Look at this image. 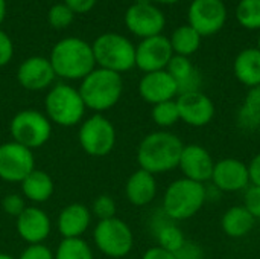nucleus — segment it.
<instances>
[{
    "label": "nucleus",
    "mask_w": 260,
    "mask_h": 259,
    "mask_svg": "<svg viewBox=\"0 0 260 259\" xmlns=\"http://www.w3.org/2000/svg\"><path fill=\"white\" fill-rule=\"evenodd\" d=\"M75 18V12L66 5V3H56L50 8L47 20L52 27L55 29H64L69 24H72Z\"/></svg>",
    "instance_id": "2f4dec72"
},
{
    "label": "nucleus",
    "mask_w": 260,
    "mask_h": 259,
    "mask_svg": "<svg viewBox=\"0 0 260 259\" xmlns=\"http://www.w3.org/2000/svg\"><path fill=\"white\" fill-rule=\"evenodd\" d=\"M242 194V206L253 215L256 221L260 220V186L250 185Z\"/></svg>",
    "instance_id": "72a5a7b5"
},
{
    "label": "nucleus",
    "mask_w": 260,
    "mask_h": 259,
    "mask_svg": "<svg viewBox=\"0 0 260 259\" xmlns=\"http://www.w3.org/2000/svg\"><path fill=\"white\" fill-rule=\"evenodd\" d=\"M183 140L169 130H157L146 134L137 147V163L140 169L152 176L168 174L178 168Z\"/></svg>",
    "instance_id": "f257e3e1"
},
{
    "label": "nucleus",
    "mask_w": 260,
    "mask_h": 259,
    "mask_svg": "<svg viewBox=\"0 0 260 259\" xmlns=\"http://www.w3.org/2000/svg\"><path fill=\"white\" fill-rule=\"evenodd\" d=\"M235 76L245 87L260 85V50L257 47H248L238 53L233 64Z\"/></svg>",
    "instance_id": "a878e982"
},
{
    "label": "nucleus",
    "mask_w": 260,
    "mask_h": 259,
    "mask_svg": "<svg viewBox=\"0 0 260 259\" xmlns=\"http://www.w3.org/2000/svg\"><path fill=\"white\" fill-rule=\"evenodd\" d=\"M55 78V70L49 58L44 56H29L18 66L17 70L18 84L30 92H41L49 89Z\"/></svg>",
    "instance_id": "f3484780"
},
{
    "label": "nucleus",
    "mask_w": 260,
    "mask_h": 259,
    "mask_svg": "<svg viewBox=\"0 0 260 259\" xmlns=\"http://www.w3.org/2000/svg\"><path fill=\"white\" fill-rule=\"evenodd\" d=\"M236 124L242 131L253 133L260 128V85L248 89L236 114Z\"/></svg>",
    "instance_id": "bb28decb"
},
{
    "label": "nucleus",
    "mask_w": 260,
    "mask_h": 259,
    "mask_svg": "<svg viewBox=\"0 0 260 259\" xmlns=\"http://www.w3.org/2000/svg\"><path fill=\"white\" fill-rule=\"evenodd\" d=\"M78 90L87 110L104 113L120 101L123 93V79L122 75L116 72L96 67L81 81Z\"/></svg>",
    "instance_id": "20e7f679"
},
{
    "label": "nucleus",
    "mask_w": 260,
    "mask_h": 259,
    "mask_svg": "<svg viewBox=\"0 0 260 259\" xmlns=\"http://www.w3.org/2000/svg\"><path fill=\"white\" fill-rule=\"evenodd\" d=\"M85 104L79 90L70 84L59 82L47 92L44 98V114L55 125L70 128L84 121Z\"/></svg>",
    "instance_id": "39448f33"
},
{
    "label": "nucleus",
    "mask_w": 260,
    "mask_h": 259,
    "mask_svg": "<svg viewBox=\"0 0 260 259\" xmlns=\"http://www.w3.org/2000/svg\"><path fill=\"white\" fill-rule=\"evenodd\" d=\"M55 75L69 79H84L91 70L96 69L91 44L78 37H67L59 40L49 56Z\"/></svg>",
    "instance_id": "f03ea898"
},
{
    "label": "nucleus",
    "mask_w": 260,
    "mask_h": 259,
    "mask_svg": "<svg viewBox=\"0 0 260 259\" xmlns=\"http://www.w3.org/2000/svg\"><path fill=\"white\" fill-rule=\"evenodd\" d=\"M157 192L158 185L155 176L140 168L134 171L125 183V197L133 206L137 208L151 205L155 200Z\"/></svg>",
    "instance_id": "412c9836"
},
{
    "label": "nucleus",
    "mask_w": 260,
    "mask_h": 259,
    "mask_svg": "<svg viewBox=\"0 0 260 259\" xmlns=\"http://www.w3.org/2000/svg\"><path fill=\"white\" fill-rule=\"evenodd\" d=\"M15 229L18 237L27 244H43L52 232V221L43 209L26 206L15 218Z\"/></svg>",
    "instance_id": "a211bd4d"
},
{
    "label": "nucleus",
    "mask_w": 260,
    "mask_h": 259,
    "mask_svg": "<svg viewBox=\"0 0 260 259\" xmlns=\"http://www.w3.org/2000/svg\"><path fill=\"white\" fill-rule=\"evenodd\" d=\"M221 195H222V192L219 189H216L210 183H206V200H207V203L209 202H218L221 198Z\"/></svg>",
    "instance_id": "79ce46f5"
},
{
    "label": "nucleus",
    "mask_w": 260,
    "mask_h": 259,
    "mask_svg": "<svg viewBox=\"0 0 260 259\" xmlns=\"http://www.w3.org/2000/svg\"><path fill=\"white\" fill-rule=\"evenodd\" d=\"M35 169L34 151L14 142L0 145V179L9 183H21Z\"/></svg>",
    "instance_id": "9d476101"
},
{
    "label": "nucleus",
    "mask_w": 260,
    "mask_h": 259,
    "mask_svg": "<svg viewBox=\"0 0 260 259\" xmlns=\"http://www.w3.org/2000/svg\"><path fill=\"white\" fill-rule=\"evenodd\" d=\"M2 209L11 217H18L26 209V200L21 194H8L2 200Z\"/></svg>",
    "instance_id": "f704fd0d"
},
{
    "label": "nucleus",
    "mask_w": 260,
    "mask_h": 259,
    "mask_svg": "<svg viewBox=\"0 0 260 259\" xmlns=\"http://www.w3.org/2000/svg\"><path fill=\"white\" fill-rule=\"evenodd\" d=\"M20 188L24 200H29L37 205L49 202L55 191L52 177L46 171L37 168L20 183Z\"/></svg>",
    "instance_id": "393cba45"
},
{
    "label": "nucleus",
    "mask_w": 260,
    "mask_h": 259,
    "mask_svg": "<svg viewBox=\"0 0 260 259\" xmlns=\"http://www.w3.org/2000/svg\"><path fill=\"white\" fill-rule=\"evenodd\" d=\"M189 24L201 35L219 32L227 21V8L222 0H193L189 8Z\"/></svg>",
    "instance_id": "ddd939ff"
},
{
    "label": "nucleus",
    "mask_w": 260,
    "mask_h": 259,
    "mask_svg": "<svg viewBox=\"0 0 260 259\" xmlns=\"http://www.w3.org/2000/svg\"><path fill=\"white\" fill-rule=\"evenodd\" d=\"M201 35L190 26V24H184L177 27L172 32V37L169 38L174 55H180V56H190L193 55L200 46H201Z\"/></svg>",
    "instance_id": "cd10ccee"
},
{
    "label": "nucleus",
    "mask_w": 260,
    "mask_h": 259,
    "mask_svg": "<svg viewBox=\"0 0 260 259\" xmlns=\"http://www.w3.org/2000/svg\"><path fill=\"white\" fill-rule=\"evenodd\" d=\"M254 226H256V220L242 205L230 206L221 217L222 232L233 240L245 238L247 235L251 234Z\"/></svg>",
    "instance_id": "b1692460"
},
{
    "label": "nucleus",
    "mask_w": 260,
    "mask_h": 259,
    "mask_svg": "<svg viewBox=\"0 0 260 259\" xmlns=\"http://www.w3.org/2000/svg\"><path fill=\"white\" fill-rule=\"evenodd\" d=\"M9 133L14 142L37 150L47 143L52 136V122L38 110H21L14 114L9 124Z\"/></svg>",
    "instance_id": "1a4fd4ad"
},
{
    "label": "nucleus",
    "mask_w": 260,
    "mask_h": 259,
    "mask_svg": "<svg viewBox=\"0 0 260 259\" xmlns=\"http://www.w3.org/2000/svg\"><path fill=\"white\" fill-rule=\"evenodd\" d=\"M116 128L102 113H94L79 124L78 142L84 153L93 157L108 156L116 147Z\"/></svg>",
    "instance_id": "6e6552de"
},
{
    "label": "nucleus",
    "mask_w": 260,
    "mask_h": 259,
    "mask_svg": "<svg viewBox=\"0 0 260 259\" xmlns=\"http://www.w3.org/2000/svg\"><path fill=\"white\" fill-rule=\"evenodd\" d=\"M215 160L207 148L200 143H187L183 147L178 169L181 171L183 177L198 182V183H209L212 172H213Z\"/></svg>",
    "instance_id": "dca6fc26"
},
{
    "label": "nucleus",
    "mask_w": 260,
    "mask_h": 259,
    "mask_svg": "<svg viewBox=\"0 0 260 259\" xmlns=\"http://www.w3.org/2000/svg\"><path fill=\"white\" fill-rule=\"evenodd\" d=\"M166 70L175 79L178 87V95L201 90V82H203L201 73L197 70V67L192 64V61L187 56L174 55Z\"/></svg>",
    "instance_id": "5701e85b"
},
{
    "label": "nucleus",
    "mask_w": 260,
    "mask_h": 259,
    "mask_svg": "<svg viewBox=\"0 0 260 259\" xmlns=\"http://www.w3.org/2000/svg\"><path fill=\"white\" fill-rule=\"evenodd\" d=\"M125 24L134 35L143 40L161 35L166 18L165 14L152 3H149L148 0H139L126 9Z\"/></svg>",
    "instance_id": "f8f14e48"
},
{
    "label": "nucleus",
    "mask_w": 260,
    "mask_h": 259,
    "mask_svg": "<svg viewBox=\"0 0 260 259\" xmlns=\"http://www.w3.org/2000/svg\"><path fill=\"white\" fill-rule=\"evenodd\" d=\"M151 118L160 130H169L180 122V111L177 101H166L152 105Z\"/></svg>",
    "instance_id": "c756f323"
},
{
    "label": "nucleus",
    "mask_w": 260,
    "mask_h": 259,
    "mask_svg": "<svg viewBox=\"0 0 260 259\" xmlns=\"http://www.w3.org/2000/svg\"><path fill=\"white\" fill-rule=\"evenodd\" d=\"M91 211L82 203L67 205L56 218V227L62 238H82L91 224Z\"/></svg>",
    "instance_id": "aec40b11"
},
{
    "label": "nucleus",
    "mask_w": 260,
    "mask_h": 259,
    "mask_svg": "<svg viewBox=\"0 0 260 259\" xmlns=\"http://www.w3.org/2000/svg\"><path fill=\"white\" fill-rule=\"evenodd\" d=\"M152 2L163 3V5H172V3H177V2H180V0H152Z\"/></svg>",
    "instance_id": "c03bdc74"
},
{
    "label": "nucleus",
    "mask_w": 260,
    "mask_h": 259,
    "mask_svg": "<svg viewBox=\"0 0 260 259\" xmlns=\"http://www.w3.org/2000/svg\"><path fill=\"white\" fill-rule=\"evenodd\" d=\"M64 3L75 12V14H85L94 8L98 0H64Z\"/></svg>",
    "instance_id": "58836bf2"
},
{
    "label": "nucleus",
    "mask_w": 260,
    "mask_h": 259,
    "mask_svg": "<svg viewBox=\"0 0 260 259\" xmlns=\"http://www.w3.org/2000/svg\"><path fill=\"white\" fill-rule=\"evenodd\" d=\"M96 66L122 75L136 67V46L123 35L105 32L91 44Z\"/></svg>",
    "instance_id": "423d86ee"
},
{
    "label": "nucleus",
    "mask_w": 260,
    "mask_h": 259,
    "mask_svg": "<svg viewBox=\"0 0 260 259\" xmlns=\"http://www.w3.org/2000/svg\"><path fill=\"white\" fill-rule=\"evenodd\" d=\"M151 232L157 241V246L175 253L186 243V237L178 223L172 221L161 208L151 218Z\"/></svg>",
    "instance_id": "4be33fe9"
},
{
    "label": "nucleus",
    "mask_w": 260,
    "mask_h": 259,
    "mask_svg": "<svg viewBox=\"0 0 260 259\" xmlns=\"http://www.w3.org/2000/svg\"><path fill=\"white\" fill-rule=\"evenodd\" d=\"M257 49L260 50V35H259V38H257Z\"/></svg>",
    "instance_id": "49530a36"
},
{
    "label": "nucleus",
    "mask_w": 260,
    "mask_h": 259,
    "mask_svg": "<svg viewBox=\"0 0 260 259\" xmlns=\"http://www.w3.org/2000/svg\"><path fill=\"white\" fill-rule=\"evenodd\" d=\"M175 101L180 111V121L192 128L207 127L215 118V104L201 90L178 95Z\"/></svg>",
    "instance_id": "2eb2a0df"
},
{
    "label": "nucleus",
    "mask_w": 260,
    "mask_h": 259,
    "mask_svg": "<svg viewBox=\"0 0 260 259\" xmlns=\"http://www.w3.org/2000/svg\"><path fill=\"white\" fill-rule=\"evenodd\" d=\"M17 259H55L53 250L43 244H29Z\"/></svg>",
    "instance_id": "c9c22d12"
},
{
    "label": "nucleus",
    "mask_w": 260,
    "mask_h": 259,
    "mask_svg": "<svg viewBox=\"0 0 260 259\" xmlns=\"http://www.w3.org/2000/svg\"><path fill=\"white\" fill-rule=\"evenodd\" d=\"M116 209H117V206H116L114 198L110 197V195H107V194L96 197V198L93 200L91 208H90L91 215L96 217L99 221L116 217Z\"/></svg>",
    "instance_id": "473e14b6"
},
{
    "label": "nucleus",
    "mask_w": 260,
    "mask_h": 259,
    "mask_svg": "<svg viewBox=\"0 0 260 259\" xmlns=\"http://www.w3.org/2000/svg\"><path fill=\"white\" fill-rule=\"evenodd\" d=\"M139 95L145 102L155 105L160 102L177 99L178 87L168 70H157L145 73L142 76L139 82Z\"/></svg>",
    "instance_id": "6ab92c4d"
},
{
    "label": "nucleus",
    "mask_w": 260,
    "mask_h": 259,
    "mask_svg": "<svg viewBox=\"0 0 260 259\" xmlns=\"http://www.w3.org/2000/svg\"><path fill=\"white\" fill-rule=\"evenodd\" d=\"M0 259H17V258L11 256V255H8V253H3V252H0Z\"/></svg>",
    "instance_id": "a18cd8bd"
},
{
    "label": "nucleus",
    "mask_w": 260,
    "mask_h": 259,
    "mask_svg": "<svg viewBox=\"0 0 260 259\" xmlns=\"http://www.w3.org/2000/svg\"><path fill=\"white\" fill-rule=\"evenodd\" d=\"M93 243L102 255L122 259L128 256L134 247V234L126 221L113 217L98 221L93 231Z\"/></svg>",
    "instance_id": "0eeeda50"
},
{
    "label": "nucleus",
    "mask_w": 260,
    "mask_h": 259,
    "mask_svg": "<svg viewBox=\"0 0 260 259\" xmlns=\"http://www.w3.org/2000/svg\"><path fill=\"white\" fill-rule=\"evenodd\" d=\"M142 259H177L175 258V253L160 247V246H152L149 247L143 255Z\"/></svg>",
    "instance_id": "ea45409f"
},
{
    "label": "nucleus",
    "mask_w": 260,
    "mask_h": 259,
    "mask_svg": "<svg viewBox=\"0 0 260 259\" xmlns=\"http://www.w3.org/2000/svg\"><path fill=\"white\" fill-rule=\"evenodd\" d=\"M172 56L174 50L171 41L165 35L143 38L136 47V67L143 73L166 70Z\"/></svg>",
    "instance_id": "4468645a"
},
{
    "label": "nucleus",
    "mask_w": 260,
    "mask_h": 259,
    "mask_svg": "<svg viewBox=\"0 0 260 259\" xmlns=\"http://www.w3.org/2000/svg\"><path fill=\"white\" fill-rule=\"evenodd\" d=\"M12 55H14L12 40L9 38L6 32L0 29V67L6 66L12 60Z\"/></svg>",
    "instance_id": "4c0bfd02"
},
{
    "label": "nucleus",
    "mask_w": 260,
    "mask_h": 259,
    "mask_svg": "<svg viewBox=\"0 0 260 259\" xmlns=\"http://www.w3.org/2000/svg\"><path fill=\"white\" fill-rule=\"evenodd\" d=\"M247 165H248V172H250L251 185L260 186V153H257Z\"/></svg>",
    "instance_id": "a19ab883"
},
{
    "label": "nucleus",
    "mask_w": 260,
    "mask_h": 259,
    "mask_svg": "<svg viewBox=\"0 0 260 259\" xmlns=\"http://www.w3.org/2000/svg\"><path fill=\"white\" fill-rule=\"evenodd\" d=\"M6 15V0H0V24L3 23Z\"/></svg>",
    "instance_id": "37998d69"
},
{
    "label": "nucleus",
    "mask_w": 260,
    "mask_h": 259,
    "mask_svg": "<svg viewBox=\"0 0 260 259\" xmlns=\"http://www.w3.org/2000/svg\"><path fill=\"white\" fill-rule=\"evenodd\" d=\"M207 203L206 185L180 177L168 185L161 198V211L175 223L193 218Z\"/></svg>",
    "instance_id": "7ed1b4c3"
},
{
    "label": "nucleus",
    "mask_w": 260,
    "mask_h": 259,
    "mask_svg": "<svg viewBox=\"0 0 260 259\" xmlns=\"http://www.w3.org/2000/svg\"><path fill=\"white\" fill-rule=\"evenodd\" d=\"M209 183L219 189L222 194L244 192L251 185L248 165L236 157L216 160Z\"/></svg>",
    "instance_id": "9b49d317"
},
{
    "label": "nucleus",
    "mask_w": 260,
    "mask_h": 259,
    "mask_svg": "<svg viewBox=\"0 0 260 259\" xmlns=\"http://www.w3.org/2000/svg\"><path fill=\"white\" fill-rule=\"evenodd\" d=\"M53 255L55 259H94L90 244L82 238H62Z\"/></svg>",
    "instance_id": "c85d7f7f"
},
{
    "label": "nucleus",
    "mask_w": 260,
    "mask_h": 259,
    "mask_svg": "<svg viewBox=\"0 0 260 259\" xmlns=\"http://www.w3.org/2000/svg\"><path fill=\"white\" fill-rule=\"evenodd\" d=\"M236 17L241 26L260 29V0H241L236 8Z\"/></svg>",
    "instance_id": "7c9ffc66"
},
{
    "label": "nucleus",
    "mask_w": 260,
    "mask_h": 259,
    "mask_svg": "<svg viewBox=\"0 0 260 259\" xmlns=\"http://www.w3.org/2000/svg\"><path fill=\"white\" fill-rule=\"evenodd\" d=\"M175 258L177 259H204V252H203V247H201L198 243L186 240V243L181 246V249H178V250L175 252Z\"/></svg>",
    "instance_id": "e433bc0d"
}]
</instances>
